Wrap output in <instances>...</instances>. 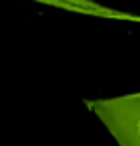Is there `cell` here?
<instances>
[{
    "label": "cell",
    "mask_w": 140,
    "mask_h": 146,
    "mask_svg": "<svg viewBox=\"0 0 140 146\" xmlns=\"http://www.w3.org/2000/svg\"><path fill=\"white\" fill-rule=\"evenodd\" d=\"M120 146H140V95L93 103Z\"/></svg>",
    "instance_id": "6da1fadb"
}]
</instances>
